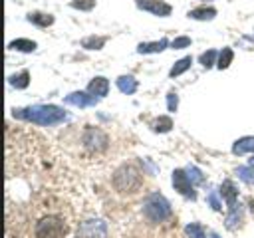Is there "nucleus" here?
<instances>
[{
    "label": "nucleus",
    "mask_w": 254,
    "mask_h": 238,
    "mask_svg": "<svg viewBox=\"0 0 254 238\" xmlns=\"http://www.w3.org/2000/svg\"><path fill=\"white\" fill-rule=\"evenodd\" d=\"M14 117L38 125H56L65 119V113L56 105H32L26 109H14Z\"/></svg>",
    "instance_id": "nucleus-1"
},
{
    "label": "nucleus",
    "mask_w": 254,
    "mask_h": 238,
    "mask_svg": "<svg viewBox=\"0 0 254 238\" xmlns=\"http://www.w3.org/2000/svg\"><path fill=\"white\" fill-rule=\"evenodd\" d=\"M171 46H173L175 50H181V48H187V46H190V38H187V36H181V38H175Z\"/></svg>",
    "instance_id": "nucleus-29"
},
{
    "label": "nucleus",
    "mask_w": 254,
    "mask_h": 238,
    "mask_svg": "<svg viewBox=\"0 0 254 238\" xmlns=\"http://www.w3.org/2000/svg\"><path fill=\"white\" fill-rule=\"evenodd\" d=\"M167 46H169V40H167V38H161L159 42L139 44V46H137V52H139V54H157V52H163Z\"/></svg>",
    "instance_id": "nucleus-12"
},
{
    "label": "nucleus",
    "mask_w": 254,
    "mask_h": 238,
    "mask_svg": "<svg viewBox=\"0 0 254 238\" xmlns=\"http://www.w3.org/2000/svg\"><path fill=\"white\" fill-rule=\"evenodd\" d=\"M10 85H14L16 89H24V87H28V83H30V73L24 69V71H20L18 75H10Z\"/></svg>",
    "instance_id": "nucleus-19"
},
{
    "label": "nucleus",
    "mask_w": 254,
    "mask_h": 238,
    "mask_svg": "<svg viewBox=\"0 0 254 238\" xmlns=\"http://www.w3.org/2000/svg\"><path fill=\"white\" fill-rule=\"evenodd\" d=\"M208 202H210V206H212L214 210H220V202H218V198H216V194H214V192H210V194H208Z\"/></svg>",
    "instance_id": "nucleus-31"
},
{
    "label": "nucleus",
    "mask_w": 254,
    "mask_h": 238,
    "mask_svg": "<svg viewBox=\"0 0 254 238\" xmlns=\"http://www.w3.org/2000/svg\"><path fill=\"white\" fill-rule=\"evenodd\" d=\"M105 232V224L101 220H87L79 226V236L81 238H101Z\"/></svg>",
    "instance_id": "nucleus-8"
},
{
    "label": "nucleus",
    "mask_w": 254,
    "mask_h": 238,
    "mask_svg": "<svg viewBox=\"0 0 254 238\" xmlns=\"http://www.w3.org/2000/svg\"><path fill=\"white\" fill-rule=\"evenodd\" d=\"M28 20L40 28H46V26H52L54 24V16L50 14H42V12H34V14H28Z\"/></svg>",
    "instance_id": "nucleus-16"
},
{
    "label": "nucleus",
    "mask_w": 254,
    "mask_h": 238,
    "mask_svg": "<svg viewBox=\"0 0 254 238\" xmlns=\"http://www.w3.org/2000/svg\"><path fill=\"white\" fill-rule=\"evenodd\" d=\"M151 127H153V131H157V133H167V131H171V127H173V121H171V117H159V119H155V121L151 123Z\"/></svg>",
    "instance_id": "nucleus-21"
},
{
    "label": "nucleus",
    "mask_w": 254,
    "mask_h": 238,
    "mask_svg": "<svg viewBox=\"0 0 254 238\" xmlns=\"http://www.w3.org/2000/svg\"><path fill=\"white\" fill-rule=\"evenodd\" d=\"M240 218H242V210H240V204H234V206H230V212H228V216H226V228L234 230V228H236V224L240 222Z\"/></svg>",
    "instance_id": "nucleus-18"
},
{
    "label": "nucleus",
    "mask_w": 254,
    "mask_h": 238,
    "mask_svg": "<svg viewBox=\"0 0 254 238\" xmlns=\"http://www.w3.org/2000/svg\"><path fill=\"white\" fill-rule=\"evenodd\" d=\"M65 232H67V224L56 214H48L40 218L34 228L36 238H64Z\"/></svg>",
    "instance_id": "nucleus-3"
},
{
    "label": "nucleus",
    "mask_w": 254,
    "mask_h": 238,
    "mask_svg": "<svg viewBox=\"0 0 254 238\" xmlns=\"http://www.w3.org/2000/svg\"><path fill=\"white\" fill-rule=\"evenodd\" d=\"M64 101H65L67 105H75V107H91V105L97 103V97H95V95H87V93H83V91H75V93L65 95Z\"/></svg>",
    "instance_id": "nucleus-9"
},
{
    "label": "nucleus",
    "mask_w": 254,
    "mask_h": 238,
    "mask_svg": "<svg viewBox=\"0 0 254 238\" xmlns=\"http://www.w3.org/2000/svg\"><path fill=\"white\" fill-rule=\"evenodd\" d=\"M187 234L190 238H206V234H204V230H202L200 224H189L187 226Z\"/></svg>",
    "instance_id": "nucleus-26"
},
{
    "label": "nucleus",
    "mask_w": 254,
    "mask_h": 238,
    "mask_svg": "<svg viewBox=\"0 0 254 238\" xmlns=\"http://www.w3.org/2000/svg\"><path fill=\"white\" fill-rule=\"evenodd\" d=\"M250 167H254V159H250Z\"/></svg>",
    "instance_id": "nucleus-34"
},
{
    "label": "nucleus",
    "mask_w": 254,
    "mask_h": 238,
    "mask_svg": "<svg viewBox=\"0 0 254 238\" xmlns=\"http://www.w3.org/2000/svg\"><path fill=\"white\" fill-rule=\"evenodd\" d=\"M187 175H189V178L194 182V184H200L202 180H204V177H202V173L196 169V167H192V165H189L187 167Z\"/></svg>",
    "instance_id": "nucleus-25"
},
{
    "label": "nucleus",
    "mask_w": 254,
    "mask_h": 238,
    "mask_svg": "<svg viewBox=\"0 0 254 238\" xmlns=\"http://www.w3.org/2000/svg\"><path fill=\"white\" fill-rule=\"evenodd\" d=\"M137 6L141 10L155 14V16H169L171 14V6L165 4L163 0H137Z\"/></svg>",
    "instance_id": "nucleus-7"
},
{
    "label": "nucleus",
    "mask_w": 254,
    "mask_h": 238,
    "mask_svg": "<svg viewBox=\"0 0 254 238\" xmlns=\"http://www.w3.org/2000/svg\"><path fill=\"white\" fill-rule=\"evenodd\" d=\"M220 194L224 196V200H226L228 208L236 204V194H238V190H236V186H234V182H232V180H228V178H226V180L220 184Z\"/></svg>",
    "instance_id": "nucleus-10"
},
{
    "label": "nucleus",
    "mask_w": 254,
    "mask_h": 238,
    "mask_svg": "<svg viewBox=\"0 0 254 238\" xmlns=\"http://www.w3.org/2000/svg\"><path fill=\"white\" fill-rule=\"evenodd\" d=\"M236 175L246 184H254V167H238L236 169Z\"/></svg>",
    "instance_id": "nucleus-23"
},
{
    "label": "nucleus",
    "mask_w": 254,
    "mask_h": 238,
    "mask_svg": "<svg viewBox=\"0 0 254 238\" xmlns=\"http://www.w3.org/2000/svg\"><path fill=\"white\" fill-rule=\"evenodd\" d=\"M83 143L91 151H103L107 147V135L97 127H87L83 133Z\"/></svg>",
    "instance_id": "nucleus-5"
},
{
    "label": "nucleus",
    "mask_w": 254,
    "mask_h": 238,
    "mask_svg": "<svg viewBox=\"0 0 254 238\" xmlns=\"http://www.w3.org/2000/svg\"><path fill=\"white\" fill-rule=\"evenodd\" d=\"M143 214L151 222H163L165 218L171 216V204H169V200L163 194L153 192V194L147 196V200L143 204Z\"/></svg>",
    "instance_id": "nucleus-4"
},
{
    "label": "nucleus",
    "mask_w": 254,
    "mask_h": 238,
    "mask_svg": "<svg viewBox=\"0 0 254 238\" xmlns=\"http://www.w3.org/2000/svg\"><path fill=\"white\" fill-rule=\"evenodd\" d=\"M234 155H244V153H254V137H242L232 145Z\"/></svg>",
    "instance_id": "nucleus-13"
},
{
    "label": "nucleus",
    "mask_w": 254,
    "mask_h": 238,
    "mask_svg": "<svg viewBox=\"0 0 254 238\" xmlns=\"http://www.w3.org/2000/svg\"><path fill=\"white\" fill-rule=\"evenodd\" d=\"M87 89H89V93L103 97V95H107V91H109V81H107L105 77H93V79L89 81Z\"/></svg>",
    "instance_id": "nucleus-11"
},
{
    "label": "nucleus",
    "mask_w": 254,
    "mask_h": 238,
    "mask_svg": "<svg viewBox=\"0 0 254 238\" xmlns=\"http://www.w3.org/2000/svg\"><path fill=\"white\" fill-rule=\"evenodd\" d=\"M167 105H169V111H175L177 109V95L175 93H169L167 95Z\"/></svg>",
    "instance_id": "nucleus-30"
},
{
    "label": "nucleus",
    "mask_w": 254,
    "mask_h": 238,
    "mask_svg": "<svg viewBox=\"0 0 254 238\" xmlns=\"http://www.w3.org/2000/svg\"><path fill=\"white\" fill-rule=\"evenodd\" d=\"M8 48H10V50H18V52H34V50H36V42L26 40V38H20V40L10 42Z\"/></svg>",
    "instance_id": "nucleus-17"
},
{
    "label": "nucleus",
    "mask_w": 254,
    "mask_h": 238,
    "mask_svg": "<svg viewBox=\"0 0 254 238\" xmlns=\"http://www.w3.org/2000/svg\"><path fill=\"white\" fill-rule=\"evenodd\" d=\"M103 44H105V38H85L81 42V46L87 48V50H99Z\"/></svg>",
    "instance_id": "nucleus-24"
},
{
    "label": "nucleus",
    "mask_w": 254,
    "mask_h": 238,
    "mask_svg": "<svg viewBox=\"0 0 254 238\" xmlns=\"http://www.w3.org/2000/svg\"><path fill=\"white\" fill-rule=\"evenodd\" d=\"M117 87H119L121 93L131 95V93H135V89H137V79L131 77V75H121V77L117 79Z\"/></svg>",
    "instance_id": "nucleus-14"
},
{
    "label": "nucleus",
    "mask_w": 254,
    "mask_h": 238,
    "mask_svg": "<svg viewBox=\"0 0 254 238\" xmlns=\"http://www.w3.org/2000/svg\"><path fill=\"white\" fill-rule=\"evenodd\" d=\"M248 204H250V210H252V214H254V200L250 198V200H248Z\"/></svg>",
    "instance_id": "nucleus-32"
},
{
    "label": "nucleus",
    "mask_w": 254,
    "mask_h": 238,
    "mask_svg": "<svg viewBox=\"0 0 254 238\" xmlns=\"http://www.w3.org/2000/svg\"><path fill=\"white\" fill-rule=\"evenodd\" d=\"M173 186H175V190H179L181 194H185V196H189V198H196V194H194V190H192V180L189 178V175H187V171H183V169H177V171H173Z\"/></svg>",
    "instance_id": "nucleus-6"
},
{
    "label": "nucleus",
    "mask_w": 254,
    "mask_h": 238,
    "mask_svg": "<svg viewBox=\"0 0 254 238\" xmlns=\"http://www.w3.org/2000/svg\"><path fill=\"white\" fill-rule=\"evenodd\" d=\"M216 50H208V52H204L202 56H200V63L204 65V67H210L212 63H214V60H216Z\"/></svg>",
    "instance_id": "nucleus-27"
},
{
    "label": "nucleus",
    "mask_w": 254,
    "mask_h": 238,
    "mask_svg": "<svg viewBox=\"0 0 254 238\" xmlns=\"http://www.w3.org/2000/svg\"><path fill=\"white\" fill-rule=\"evenodd\" d=\"M190 63H192V58H190V56H187V58L179 60V61L173 65V69L169 71V75H171V77H177V75H181L183 71H187V69L190 67Z\"/></svg>",
    "instance_id": "nucleus-20"
},
{
    "label": "nucleus",
    "mask_w": 254,
    "mask_h": 238,
    "mask_svg": "<svg viewBox=\"0 0 254 238\" xmlns=\"http://www.w3.org/2000/svg\"><path fill=\"white\" fill-rule=\"evenodd\" d=\"M210 236H212V238H218V234H214V232H212V234H210Z\"/></svg>",
    "instance_id": "nucleus-33"
},
{
    "label": "nucleus",
    "mask_w": 254,
    "mask_h": 238,
    "mask_svg": "<svg viewBox=\"0 0 254 238\" xmlns=\"http://www.w3.org/2000/svg\"><path fill=\"white\" fill-rule=\"evenodd\" d=\"M232 58H234V54H232V50H230V48H222V52L218 54V61H216V65H218L220 69H226V67L230 65V61H232Z\"/></svg>",
    "instance_id": "nucleus-22"
},
{
    "label": "nucleus",
    "mask_w": 254,
    "mask_h": 238,
    "mask_svg": "<svg viewBox=\"0 0 254 238\" xmlns=\"http://www.w3.org/2000/svg\"><path fill=\"white\" fill-rule=\"evenodd\" d=\"M141 184H143V175L133 165H121L113 175V186L119 192H125V194L137 192Z\"/></svg>",
    "instance_id": "nucleus-2"
},
{
    "label": "nucleus",
    "mask_w": 254,
    "mask_h": 238,
    "mask_svg": "<svg viewBox=\"0 0 254 238\" xmlns=\"http://www.w3.org/2000/svg\"><path fill=\"white\" fill-rule=\"evenodd\" d=\"M216 16V10L214 8H194V10H190L189 12V18H192V20H212Z\"/></svg>",
    "instance_id": "nucleus-15"
},
{
    "label": "nucleus",
    "mask_w": 254,
    "mask_h": 238,
    "mask_svg": "<svg viewBox=\"0 0 254 238\" xmlns=\"http://www.w3.org/2000/svg\"><path fill=\"white\" fill-rule=\"evenodd\" d=\"M95 6V0H73L71 2V8H77V10H91Z\"/></svg>",
    "instance_id": "nucleus-28"
}]
</instances>
